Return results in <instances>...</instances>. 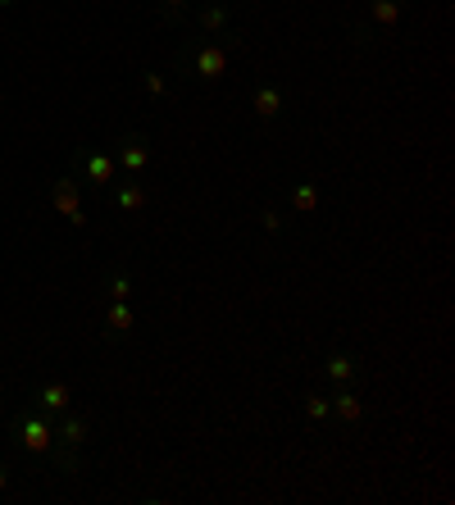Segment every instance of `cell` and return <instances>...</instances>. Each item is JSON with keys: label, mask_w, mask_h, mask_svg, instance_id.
Instances as JSON below:
<instances>
[{"label": "cell", "mask_w": 455, "mask_h": 505, "mask_svg": "<svg viewBox=\"0 0 455 505\" xmlns=\"http://www.w3.org/2000/svg\"><path fill=\"white\" fill-rule=\"evenodd\" d=\"M228 64H233V55L214 36L182 51V77H196V83H219V77H228Z\"/></svg>", "instance_id": "1"}, {"label": "cell", "mask_w": 455, "mask_h": 505, "mask_svg": "<svg viewBox=\"0 0 455 505\" xmlns=\"http://www.w3.org/2000/svg\"><path fill=\"white\" fill-rule=\"evenodd\" d=\"M14 442L28 451V455H51L55 451V423L42 414V410H23L14 419Z\"/></svg>", "instance_id": "2"}, {"label": "cell", "mask_w": 455, "mask_h": 505, "mask_svg": "<svg viewBox=\"0 0 455 505\" xmlns=\"http://www.w3.org/2000/svg\"><path fill=\"white\" fill-rule=\"evenodd\" d=\"M405 19V0H364V28H355V42H378Z\"/></svg>", "instance_id": "3"}, {"label": "cell", "mask_w": 455, "mask_h": 505, "mask_svg": "<svg viewBox=\"0 0 455 505\" xmlns=\"http://www.w3.org/2000/svg\"><path fill=\"white\" fill-rule=\"evenodd\" d=\"M114 164H119V173H128V178H141L150 169V141L141 132H124L119 146H114Z\"/></svg>", "instance_id": "4"}, {"label": "cell", "mask_w": 455, "mask_h": 505, "mask_svg": "<svg viewBox=\"0 0 455 505\" xmlns=\"http://www.w3.org/2000/svg\"><path fill=\"white\" fill-rule=\"evenodd\" d=\"M51 205H55L73 228L87 223V210H83V182H78V178H55V182H51Z\"/></svg>", "instance_id": "5"}, {"label": "cell", "mask_w": 455, "mask_h": 505, "mask_svg": "<svg viewBox=\"0 0 455 505\" xmlns=\"http://www.w3.org/2000/svg\"><path fill=\"white\" fill-rule=\"evenodd\" d=\"M78 173L87 182H96V187H114V182H119V164H114V155H105V150H83L78 155Z\"/></svg>", "instance_id": "6"}, {"label": "cell", "mask_w": 455, "mask_h": 505, "mask_svg": "<svg viewBox=\"0 0 455 505\" xmlns=\"http://www.w3.org/2000/svg\"><path fill=\"white\" fill-rule=\"evenodd\" d=\"M87 437H92V419H87V414L64 410L60 423H55V446H64V451H83Z\"/></svg>", "instance_id": "7"}, {"label": "cell", "mask_w": 455, "mask_h": 505, "mask_svg": "<svg viewBox=\"0 0 455 505\" xmlns=\"http://www.w3.org/2000/svg\"><path fill=\"white\" fill-rule=\"evenodd\" d=\"M283 105H287V96H283L278 83H259L255 96H251V109H255V119H259V124H274L278 114H283Z\"/></svg>", "instance_id": "8"}, {"label": "cell", "mask_w": 455, "mask_h": 505, "mask_svg": "<svg viewBox=\"0 0 455 505\" xmlns=\"http://www.w3.org/2000/svg\"><path fill=\"white\" fill-rule=\"evenodd\" d=\"M364 373V365L351 356V351H332L328 360H323V378L328 382H337V387H355V378Z\"/></svg>", "instance_id": "9"}, {"label": "cell", "mask_w": 455, "mask_h": 505, "mask_svg": "<svg viewBox=\"0 0 455 505\" xmlns=\"http://www.w3.org/2000/svg\"><path fill=\"white\" fill-rule=\"evenodd\" d=\"M328 401H332V419L341 423V429H355V423L364 419V401L355 397V387H337Z\"/></svg>", "instance_id": "10"}, {"label": "cell", "mask_w": 455, "mask_h": 505, "mask_svg": "<svg viewBox=\"0 0 455 505\" xmlns=\"http://www.w3.org/2000/svg\"><path fill=\"white\" fill-rule=\"evenodd\" d=\"M100 328H105V337H109V341H124V337L137 328V309H132L128 301H109L105 324H100Z\"/></svg>", "instance_id": "11"}, {"label": "cell", "mask_w": 455, "mask_h": 505, "mask_svg": "<svg viewBox=\"0 0 455 505\" xmlns=\"http://www.w3.org/2000/svg\"><path fill=\"white\" fill-rule=\"evenodd\" d=\"M196 28L210 32V36H223L228 28H233V5L228 0H210V5L196 10Z\"/></svg>", "instance_id": "12"}, {"label": "cell", "mask_w": 455, "mask_h": 505, "mask_svg": "<svg viewBox=\"0 0 455 505\" xmlns=\"http://www.w3.org/2000/svg\"><path fill=\"white\" fill-rule=\"evenodd\" d=\"M32 401H36V410H42V414H64V410L73 405V397H68L64 382H42V387L32 392Z\"/></svg>", "instance_id": "13"}, {"label": "cell", "mask_w": 455, "mask_h": 505, "mask_svg": "<svg viewBox=\"0 0 455 505\" xmlns=\"http://www.w3.org/2000/svg\"><path fill=\"white\" fill-rule=\"evenodd\" d=\"M109 191H114V210H119V214H141V210H146V187H141V178H137V182H114Z\"/></svg>", "instance_id": "14"}, {"label": "cell", "mask_w": 455, "mask_h": 505, "mask_svg": "<svg viewBox=\"0 0 455 505\" xmlns=\"http://www.w3.org/2000/svg\"><path fill=\"white\" fill-rule=\"evenodd\" d=\"M291 210H296V214H315V210H319V182H315V178L291 182Z\"/></svg>", "instance_id": "15"}, {"label": "cell", "mask_w": 455, "mask_h": 505, "mask_svg": "<svg viewBox=\"0 0 455 505\" xmlns=\"http://www.w3.org/2000/svg\"><path fill=\"white\" fill-rule=\"evenodd\" d=\"M141 87H146V96H150V100H169V96H173L160 68H141Z\"/></svg>", "instance_id": "16"}, {"label": "cell", "mask_w": 455, "mask_h": 505, "mask_svg": "<svg viewBox=\"0 0 455 505\" xmlns=\"http://www.w3.org/2000/svg\"><path fill=\"white\" fill-rule=\"evenodd\" d=\"M306 419H310V423H332V401H328L323 392H310V397H306Z\"/></svg>", "instance_id": "17"}, {"label": "cell", "mask_w": 455, "mask_h": 505, "mask_svg": "<svg viewBox=\"0 0 455 505\" xmlns=\"http://www.w3.org/2000/svg\"><path fill=\"white\" fill-rule=\"evenodd\" d=\"M187 5H192V0H160V19H164L169 28H178V23L187 19Z\"/></svg>", "instance_id": "18"}, {"label": "cell", "mask_w": 455, "mask_h": 505, "mask_svg": "<svg viewBox=\"0 0 455 505\" xmlns=\"http://www.w3.org/2000/svg\"><path fill=\"white\" fill-rule=\"evenodd\" d=\"M105 296H109V301H128V296H132V278L124 274V269H119V274H109V287H105Z\"/></svg>", "instance_id": "19"}, {"label": "cell", "mask_w": 455, "mask_h": 505, "mask_svg": "<svg viewBox=\"0 0 455 505\" xmlns=\"http://www.w3.org/2000/svg\"><path fill=\"white\" fill-rule=\"evenodd\" d=\"M259 228L269 232V237H278V232H283V210L278 205H264L259 210Z\"/></svg>", "instance_id": "20"}, {"label": "cell", "mask_w": 455, "mask_h": 505, "mask_svg": "<svg viewBox=\"0 0 455 505\" xmlns=\"http://www.w3.org/2000/svg\"><path fill=\"white\" fill-rule=\"evenodd\" d=\"M5 492H10V469L0 464V496H5Z\"/></svg>", "instance_id": "21"}, {"label": "cell", "mask_w": 455, "mask_h": 505, "mask_svg": "<svg viewBox=\"0 0 455 505\" xmlns=\"http://www.w3.org/2000/svg\"><path fill=\"white\" fill-rule=\"evenodd\" d=\"M10 5H19V0H0V10H10Z\"/></svg>", "instance_id": "22"}]
</instances>
